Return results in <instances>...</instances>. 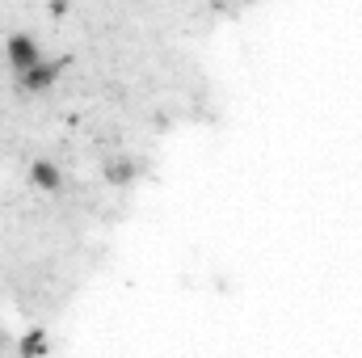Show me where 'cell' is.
Listing matches in <instances>:
<instances>
[{"label":"cell","instance_id":"6da1fadb","mask_svg":"<svg viewBox=\"0 0 362 358\" xmlns=\"http://www.w3.org/2000/svg\"><path fill=\"white\" fill-rule=\"evenodd\" d=\"M4 55H8V68H13L17 76L42 64V47H38V38H34V34H25V30H21V34H8Z\"/></svg>","mask_w":362,"mask_h":358},{"label":"cell","instance_id":"7a4b0ae2","mask_svg":"<svg viewBox=\"0 0 362 358\" xmlns=\"http://www.w3.org/2000/svg\"><path fill=\"white\" fill-rule=\"evenodd\" d=\"M64 68H68V59H64V55H59V59H42L38 68L21 72V76H17V85H21L25 93H47L59 76H64Z\"/></svg>","mask_w":362,"mask_h":358},{"label":"cell","instance_id":"3957f363","mask_svg":"<svg viewBox=\"0 0 362 358\" xmlns=\"http://www.w3.org/2000/svg\"><path fill=\"white\" fill-rule=\"evenodd\" d=\"M101 178L110 181V185H131V181L139 178V161H131V156H110V161L101 165Z\"/></svg>","mask_w":362,"mask_h":358},{"label":"cell","instance_id":"277c9868","mask_svg":"<svg viewBox=\"0 0 362 358\" xmlns=\"http://www.w3.org/2000/svg\"><path fill=\"white\" fill-rule=\"evenodd\" d=\"M30 181H34L38 190H47V194H55V190L64 185V173H59L55 161H34V165H30Z\"/></svg>","mask_w":362,"mask_h":358},{"label":"cell","instance_id":"5b68a950","mask_svg":"<svg viewBox=\"0 0 362 358\" xmlns=\"http://www.w3.org/2000/svg\"><path fill=\"white\" fill-rule=\"evenodd\" d=\"M17 354L21 358H47L51 354V337H47V329H30V333L17 342Z\"/></svg>","mask_w":362,"mask_h":358},{"label":"cell","instance_id":"8992f818","mask_svg":"<svg viewBox=\"0 0 362 358\" xmlns=\"http://www.w3.org/2000/svg\"><path fill=\"white\" fill-rule=\"evenodd\" d=\"M0 346H4V329H0Z\"/></svg>","mask_w":362,"mask_h":358}]
</instances>
